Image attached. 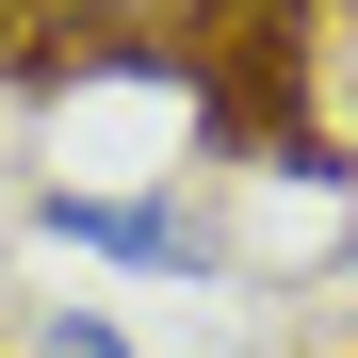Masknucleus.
<instances>
[{
    "mask_svg": "<svg viewBox=\"0 0 358 358\" xmlns=\"http://www.w3.org/2000/svg\"><path fill=\"white\" fill-rule=\"evenodd\" d=\"M33 228H49L66 261H131V277H196V261H212V212L114 196V179H33Z\"/></svg>",
    "mask_w": 358,
    "mask_h": 358,
    "instance_id": "1",
    "label": "nucleus"
},
{
    "mask_svg": "<svg viewBox=\"0 0 358 358\" xmlns=\"http://www.w3.org/2000/svg\"><path fill=\"white\" fill-rule=\"evenodd\" d=\"M33 358H147V342H131V326H98V310H49V326H33Z\"/></svg>",
    "mask_w": 358,
    "mask_h": 358,
    "instance_id": "2",
    "label": "nucleus"
}]
</instances>
